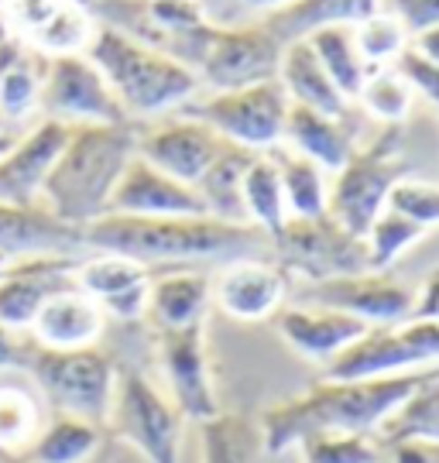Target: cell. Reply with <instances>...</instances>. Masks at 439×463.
<instances>
[{"instance_id":"6da1fadb","label":"cell","mask_w":439,"mask_h":463,"mask_svg":"<svg viewBox=\"0 0 439 463\" xmlns=\"http://www.w3.org/2000/svg\"><path fill=\"white\" fill-rule=\"evenodd\" d=\"M433 371L398 374L375 381H329L312 384L306 395H295L264 409L258 422L261 453H289L316 432H371L381 430Z\"/></svg>"},{"instance_id":"7a4b0ae2","label":"cell","mask_w":439,"mask_h":463,"mask_svg":"<svg viewBox=\"0 0 439 463\" xmlns=\"http://www.w3.org/2000/svg\"><path fill=\"white\" fill-rule=\"evenodd\" d=\"M82 244L100 254H120L138 265H186L210 258H251L272 248V237L251 223H224L213 216H117L107 213L82 227Z\"/></svg>"},{"instance_id":"3957f363","label":"cell","mask_w":439,"mask_h":463,"mask_svg":"<svg viewBox=\"0 0 439 463\" xmlns=\"http://www.w3.org/2000/svg\"><path fill=\"white\" fill-rule=\"evenodd\" d=\"M138 155V128L134 124H93L72 128L62 155L55 158L42 206L69 227H90L107 216L117 183Z\"/></svg>"},{"instance_id":"277c9868","label":"cell","mask_w":439,"mask_h":463,"mask_svg":"<svg viewBox=\"0 0 439 463\" xmlns=\"http://www.w3.org/2000/svg\"><path fill=\"white\" fill-rule=\"evenodd\" d=\"M86 59L100 69V76L114 90L117 103L130 117H155L189 103L199 90L196 72L168 59L162 52L148 49L110 24L90 34Z\"/></svg>"},{"instance_id":"5b68a950","label":"cell","mask_w":439,"mask_h":463,"mask_svg":"<svg viewBox=\"0 0 439 463\" xmlns=\"http://www.w3.org/2000/svg\"><path fill=\"white\" fill-rule=\"evenodd\" d=\"M42 388V395L52 402L59 415H72L93 426H107L110 402L117 388V367L107 354L93 350H45V347H21V361Z\"/></svg>"},{"instance_id":"8992f818","label":"cell","mask_w":439,"mask_h":463,"mask_svg":"<svg viewBox=\"0 0 439 463\" xmlns=\"http://www.w3.org/2000/svg\"><path fill=\"white\" fill-rule=\"evenodd\" d=\"M406 179V158L398 145V131L381 134L367 148H358L350 162L337 172L326 196V216L364 241L377 216L385 213L391 185Z\"/></svg>"},{"instance_id":"52a82bcc","label":"cell","mask_w":439,"mask_h":463,"mask_svg":"<svg viewBox=\"0 0 439 463\" xmlns=\"http://www.w3.org/2000/svg\"><path fill=\"white\" fill-rule=\"evenodd\" d=\"M439 361V323L408 316L402 323L371 326L358 344L343 350L333 364H326L329 381H375L419 374Z\"/></svg>"},{"instance_id":"ba28073f","label":"cell","mask_w":439,"mask_h":463,"mask_svg":"<svg viewBox=\"0 0 439 463\" xmlns=\"http://www.w3.org/2000/svg\"><path fill=\"white\" fill-rule=\"evenodd\" d=\"M182 114L203 120L206 128L220 134L230 145L264 155L268 148L282 145L285 117H289V97L278 80L244 90H224L203 99L182 103Z\"/></svg>"},{"instance_id":"9c48e42d","label":"cell","mask_w":439,"mask_h":463,"mask_svg":"<svg viewBox=\"0 0 439 463\" xmlns=\"http://www.w3.org/2000/svg\"><path fill=\"white\" fill-rule=\"evenodd\" d=\"M182 412L172 398L134 371L117 374L114 402L107 426L134 447L148 463H179L182 453Z\"/></svg>"},{"instance_id":"30bf717a","label":"cell","mask_w":439,"mask_h":463,"mask_svg":"<svg viewBox=\"0 0 439 463\" xmlns=\"http://www.w3.org/2000/svg\"><path fill=\"white\" fill-rule=\"evenodd\" d=\"M282 271L302 275L310 281L340 279V275H360L371 271L367 265V248L364 241L337 227L329 216H312V220H285V227L272 241Z\"/></svg>"},{"instance_id":"8fae6325","label":"cell","mask_w":439,"mask_h":463,"mask_svg":"<svg viewBox=\"0 0 439 463\" xmlns=\"http://www.w3.org/2000/svg\"><path fill=\"white\" fill-rule=\"evenodd\" d=\"M38 107L45 120H59L65 128H93V124H134L117 103L114 90L100 76V69L86 55H52L42 80Z\"/></svg>"},{"instance_id":"7c38bea8","label":"cell","mask_w":439,"mask_h":463,"mask_svg":"<svg viewBox=\"0 0 439 463\" xmlns=\"http://www.w3.org/2000/svg\"><path fill=\"white\" fill-rule=\"evenodd\" d=\"M278 62H282V45L261 21L230 24V28H213L210 45L196 66V80L210 86L213 93L244 90L278 80Z\"/></svg>"},{"instance_id":"4fadbf2b","label":"cell","mask_w":439,"mask_h":463,"mask_svg":"<svg viewBox=\"0 0 439 463\" xmlns=\"http://www.w3.org/2000/svg\"><path fill=\"white\" fill-rule=\"evenodd\" d=\"M158 364H162V378L168 384V398L182 412V419L206 422L216 412H224L220 398H216V384H213L203 326L158 330Z\"/></svg>"},{"instance_id":"5bb4252c","label":"cell","mask_w":439,"mask_h":463,"mask_svg":"<svg viewBox=\"0 0 439 463\" xmlns=\"http://www.w3.org/2000/svg\"><path fill=\"white\" fill-rule=\"evenodd\" d=\"M306 306L337 309L367 323V326H388L412 316L415 296L402 281L388 279L381 271H360V275H340V279L310 281L302 288Z\"/></svg>"},{"instance_id":"9a60e30c","label":"cell","mask_w":439,"mask_h":463,"mask_svg":"<svg viewBox=\"0 0 439 463\" xmlns=\"http://www.w3.org/2000/svg\"><path fill=\"white\" fill-rule=\"evenodd\" d=\"M224 148L227 141L220 134L186 114L138 131V158H145L148 165L162 168L165 175L186 185L199 183L203 172L216 162V155Z\"/></svg>"},{"instance_id":"2e32d148","label":"cell","mask_w":439,"mask_h":463,"mask_svg":"<svg viewBox=\"0 0 439 463\" xmlns=\"http://www.w3.org/2000/svg\"><path fill=\"white\" fill-rule=\"evenodd\" d=\"M76 265L80 261L72 254H42V258L11 261L0 279V326L7 333L28 330L45 298L76 288Z\"/></svg>"},{"instance_id":"e0dca14e","label":"cell","mask_w":439,"mask_h":463,"mask_svg":"<svg viewBox=\"0 0 439 463\" xmlns=\"http://www.w3.org/2000/svg\"><path fill=\"white\" fill-rule=\"evenodd\" d=\"M289 281L278 265L258 258H237L216 271L210 281V302L237 323H261L285 306Z\"/></svg>"},{"instance_id":"ac0fdd59","label":"cell","mask_w":439,"mask_h":463,"mask_svg":"<svg viewBox=\"0 0 439 463\" xmlns=\"http://www.w3.org/2000/svg\"><path fill=\"white\" fill-rule=\"evenodd\" d=\"M69 131L59 120H42L34 131L0 155V203L7 206H42V189L55 158L62 155Z\"/></svg>"},{"instance_id":"d6986e66","label":"cell","mask_w":439,"mask_h":463,"mask_svg":"<svg viewBox=\"0 0 439 463\" xmlns=\"http://www.w3.org/2000/svg\"><path fill=\"white\" fill-rule=\"evenodd\" d=\"M278 336L312 364H333L350 344L371 330L354 316L323 309V306H282L275 313Z\"/></svg>"},{"instance_id":"ffe728a7","label":"cell","mask_w":439,"mask_h":463,"mask_svg":"<svg viewBox=\"0 0 439 463\" xmlns=\"http://www.w3.org/2000/svg\"><path fill=\"white\" fill-rule=\"evenodd\" d=\"M117 216H206L203 199L193 185L179 183L172 175H165L162 168L148 165L145 158H130L124 168L120 183H117L114 196H110V210Z\"/></svg>"},{"instance_id":"44dd1931","label":"cell","mask_w":439,"mask_h":463,"mask_svg":"<svg viewBox=\"0 0 439 463\" xmlns=\"http://www.w3.org/2000/svg\"><path fill=\"white\" fill-rule=\"evenodd\" d=\"M76 285L97 302L103 316H114L120 323H134L148 316V275L145 265L120 258V254H97L76 265Z\"/></svg>"},{"instance_id":"7402d4cb","label":"cell","mask_w":439,"mask_h":463,"mask_svg":"<svg viewBox=\"0 0 439 463\" xmlns=\"http://www.w3.org/2000/svg\"><path fill=\"white\" fill-rule=\"evenodd\" d=\"M103 326H107L103 309L76 285V288H65V292L45 298V306L34 313L28 333H32L34 347L93 350L103 336Z\"/></svg>"},{"instance_id":"603a6c76","label":"cell","mask_w":439,"mask_h":463,"mask_svg":"<svg viewBox=\"0 0 439 463\" xmlns=\"http://www.w3.org/2000/svg\"><path fill=\"white\" fill-rule=\"evenodd\" d=\"M82 244V231L69 227L45 210V206H7L0 203V254L21 261V258H42V254H72Z\"/></svg>"},{"instance_id":"cb8c5ba5","label":"cell","mask_w":439,"mask_h":463,"mask_svg":"<svg viewBox=\"0 0 439 463\" xmlns=\"http://www.w3.org/2000/svg\"><path fill=\"white\" fill-rule=\"evenodd\" d=\"M282 141L295 155L316 162L323 172H340L350 162V155L358 151L354 131L347 128V117H329V114H320V110L295 107V103H289Z\"/></svg>"},{"instance_id":"d4e9b609","label":"cell","mask_w":439,"mask_h":463,"mask_svg":"<svg viewBox=\"0 0 439 463\" xmlns=\"http://www.w3.org/2000/svg\"><path fill=\"white\" fill-rule=\"evenodd\" d=\"M278 83L285 90L289 103L295 107H306V110H320L329 117H347V103L337 83L329 80V72L323 69V62L316 59L312 45L292 42L282 49V62H278Z\"/></svg>"},{"instance_id":"484cf974","label":"cell","mask_w":439,"mask_h":463,"mask_svg":"<svg viewBox=\"0 0 439 463\" xmlns=\"http://www.w3.org/2000/svg\"><path fill=\"white\" fill-rule=\"evenodd\" d=\"M371 14H377V0H292L264 14V28L275 34L278 45H292L310 38L326 24H360Z\"/></svg>"},{"instance_id":"4316f807","label":"cell","mask_w":439,"mask_h":463,"mask_svg":"<svg viewBox=\"0 0 439 463\" xmlns=\"http://www.w3.org/2000/svg\"><path fill=\"white\" fill-rule=\"evenodd\" d=\"M210 309V279L199 271H172L148 285V316L158 330L203 326Z\"/></svg>"},{"instance_id":"83f0119b","label":"cell","mask_w":439,"mask_h":463,"mask_svg":"<svg viewBox=\"0 0 439 463\" xmlns=\"http://www.w3.org/2000/svg\"><path fill=\"white\" fill-rule=\"evenodd\" d=\"M258 151H247L241 145H230L216 155L203 179L193 185L199 199H203V210L213 220H224V223H247L244 213V172L254 162Z\"/></svg>"},{"instance_id":"f1b7e54d","label":"cell","mask_w":439,"mask_h":463,"mask_svg":"<svg viewBox=\"0 0 439 463\" xmlns=\"http://www.w3.org/2000/svg\"><path fill=\"white\" fill-rule=\"evenodd\" d=\"M45 66H49V59L21 45L17 38L0 42V117H4V124L21 120L38 107Z\"/></svg>"},{"instance_id":"f546056e","label":"cell","mask_w":439,"mask_h":463,"mask_svg":"<svg viewBox=\"0 0 439 463\" xmlns=\"http://www.w3.org/2000/svg\"><path fill=\"white\" fill-rule=\"evenodd\" d=\"M268 158L275 162L278 179H282V193H285V210L292 220H312V216L326 213V196H329V185H326V172L316 162L295 155L285 145L268 148Z\"/></svg>"},{"instance_id":"4dcf8cb0","label":"cell","mask_w":439,"mask_h":463,"mask_svg":"<svg viewBox=\"0 0 439 463\" xmlns=\"http://www.w3.org/2000/svg\"><path fill=\"white\" fill-rule=\"evenodd\" d=\"M306 42L312 45L316 59L323 62V69L329 72V80L337 83V90H340L343 97L358 99L371 66L364 62V55L358 49L354 24H326L320 32H312Z\"/></svg>"},{"instance_id":"1f68e13d","label":"cell","mask_w":439,"mask_h":463,"mask_svg":"<svg viewBox=\"0 0 439 463\" xmlns=\"http://www.w3.org/2000/svg\"><path fill=\"white\" fill-rule=\"evenodd\" d=\"M375 436L381 447L398 443V439L439 443V371H433V374L381 422V430H377Z\"/></svg>"},{"instance_id":"d6a6232c","label":"cell","mask_w":439,"mask_h":463,"mask_svg":"<svg viewBox=\"0 0 439 463\" xmlns=\"http://www.w3.org/2000/svg\"><path fill=\"white\" fill-rule=\"evenodd\" d=\"M42 430L45 419L38 398L24 384H0V457L24 460Z\"/></svg>"},{"instance_id":"836d02e7","label":"cell","mask_w":439,"mask_h":463,"mask_svg":"<svg viewBox=\"0 0 439 463\" xmlns=\"http://www.w3.org/2000/svg\"><path fill=\"white\" fill-rule=\"evenodd\" d=\"M244 213L247 223L264 231L272 241H275L278 231L289 220L282 179H278V168L268 155H254V162L244 172Z\"/></svg>"},{"instance_id":"e575fe53","label":"cell","mask_w":439,"mask_h":463,"mask_svg":"<svg viewBox=\"0 0 439 463\" xmlns=\"http://www.w3.org/2000/svg\"><path fill=\"white\" fill-rule=\"evenodd\" d=\"M100 449V426L82 422L72 415L52 419L45 430L38 432L34 447L24 453L28 463H86Z\"/></svg>"},{"instance_id":"d590c367","label":"cell","mask_w":439,"mask_h":463,"mask_svg":"<svg viewBox=\"0 0 439 463\" xmlns=\"http://www.w3.org/2000/svg\"><path fill=\"white\" fill-rule=\"evenodd\" d=\"M203 436V463H258L261 432L244 415L216 412L213 419L199 422Z\"/></svg>"},{"instance_id":"8d00e7d4","label":"cell","mask_w":439,"mask_h":463,"mask_svg":"<svg viewBox=\"0 0 439 463\" xmlns=\"http://www.w3.org/2000/svg\"><path fill=\"white\" fill-rule=\"evenodd\" d=\"M306 463H381V443L371 432H316L299 443Z\"/></svg>"},{"instance_id":"74e56055","label":"cell","mask_w":439,"mask_h":463,"mask_svg":"<svg viewBox=\"0 0 439 463\" xmlns=\"http://www.w3.org/2000/svg\"><path fill=\"white\" fill-rule=\"evenodd\" d=\"M423 233H425L423 227H415L412 220L385 210V213L371 223V231L364 233V248H367V265H371V271L391 268L406 254V248H412Z\"/></svg>"},{"instance_id":"f35d334b","label":"cell","mask_w":439,"mask_h":463,"mask_svg":"<svg viewBox=\"0 0 439 463\" xmlns=\"http://www.w3.org/2000/svg\"><path fill=\"white\" fill-rule=\"evenodd\" d=\"M358 99L371 117L385 120V124H398L408 114V107H412V90H408V83L398 72H385L377 66L367 72Z\"/></svg>"},{"instance_id":"ab89813d","label":"cell","mask_w":439,"mask_h":463,"mask_svg":"<svg viewBox=\"0 0 439 463\" xmlns=\"http://www.w3.org/2000/svg\"><path fill=\"white\" fill-rule=\"evenodd\" d=\"M385 210L406 216L415 227L429 231L439 223V185L423 183V179H398L391 185Z\"/></svg>"},{"instance_id":"60d3db41","label":"cell","mask_w":439,"mask_h":463,"mask_svg":"<svg viewBox=\"0 0 439 463\" xmlns=\"http://www.w3.org/2000/svg\"><path fill=\"white\" fill-rule=\"evenodd\" d=\"M354 34H358L360 55L371 69H377V62H385V59H398V52L406 49L402 24L388 14H371L354 28Z\"/></svg>"},{"instance_id":"b9f144b4","label":"cell","mask_w":439,"mask_h":463,"mask_svg":"<svg viewBox=\"0 0 439 463\" xmlns=\"http://www.w3.org/2000/svg\"><path fill=\"white\" fill-rule=\"evenodd\" d=\"M395 62H398L395 72L406 80L408 90H419L433 107H439V66L425 62L423 55H415L412 49L398 52V59H395Z\"/></svg>"},{"instance_id":"7bdbcfd3","label":"cell","mask_w":439,"mask_h":463,"mask_svg":"<svg viewBox=\"0 0 439 463\" xmlns=\"http://www.w3.org/2000/svg\"><path fill=\"white\" fill-rule=\"evenodd\" d=\"M377 4L388 7L385 14L395 17L402 24V32L419 34L439 24V0H377Z\"/></svg>"},{"instance_id":"ee69618b","label":"cell","mask_w":439,"mask_h":463,"mask_svg":"<svg viewBox=\"0 0 439 463\" xmlns=\"http://www.w3.org/2000/svg\"><path fill=\"white\" fill-rule=\"evenodd\" d=\"M388 463H439V443H425V439H398L381 447Z\"/></svg>"},{"instance_id":"f6af8a7d","label":"cell","mask_w":439,"mask_h":463,"mask_svg":"<svg viewBox=\"0 0 439 463\" xmlns=\"http://www.w3.org/2000/svg\"><path fill=\"white\" fill-rule=\"evenodd\" d=\"M412 316L415 319H436L439 323V268L425 279L423 296L415 298V306H412Z\"/></svg>"},{"instance_id":"bcb514c9","label":"cell","mask_w":439,"mask_h":463,"mask_svg":"<svg viewBox=\"0 0 439 463\" xmlns=\"http://www.w3.org/2000/svg\"><path fill=\"white\" fill-rule=\"evenodd\" d=\"M412 52H415V55H423L425 62L439 66V24H436V28H425V32L415 34Z\"/></svg>"},{"instance_id":"7dc6e473","label":"cell","mask_w":439,"mask_h":463,"mask_svg":"<svg viewBox=\"0 0 439 463\" xmlns=\"http://www.w3.org/2000/svg\"><path fill=\"white\" fill-rule=\"evenodd\" d=\"M21 361V344H17L14 333H7L0 326V371L4 367H14Z\"/></svg>"},{"instance_id":"c3c4849f","label":"cell","mask_w":439,"mask_h":463,"mask_svg":"<svg viewBox=\"0 0 439 463\" xmlns=\"http://www.w3.org/2000/svg\"><path fill=\"white\" fill-rule=\"evenodd\" d=\"M244 7H254V11H278V7H285V4H292V0H241Z\"/></svg>"},{"instance_id":"681fc988","label":"cell","mask_w":439,"mask_h":463,"mask_svg":"<svg viewBox=\"0 0 439 463\" xmlns=\"http://www.w3.org/2000/svg\"><path fill=\"white\" fill-rule=\"evenodd\" d=\"M11 145H14V137H11V134H0V155L11 148Z\"/></svg>"},{"instance_id":"f907efd6","label":"cell","mask_w":439,"mask_h":463,"mask_svg":"<svg viewBox=\"0 0 439 463\" xmlns=\"http://www.w3.org/2000/svg\"><path fill=\"white\" fill-rule=\"evenodd\" d=\"M7 268H11V258H4V254H0V279H4V271H7Z\"/></svg>"},{"instance_id":"816d5d0a","label":"cell","mask_w":439,"mask_h":463,"mask_svg":"<svg viewBox=\"0 0 439 463\" xmlns=\"http://www.w3.org/2000/svg\"><path fill=\"white\" fill-rule=\"evenodd\" d=\"M4 38H7V28H4V21H0V42H4Z\"/></svg>"},{"instance_id":"f5cc1de1","label":"cell","mask_w":439,"mask_h":463,"mask_svg":"<svg viewBox=\"0 0 439 463\" xmlns=\"http://www.w3.org/2000/svg\"><path fill=\"white\" fill-rule=\"evenodd\" d=\"M0 134H7V131H4V117H0Z\"/></svg>"},{"instance_id":"db71d44e","label":"cell","mask_w":439,"mask_h":463,"mask_svg":"<svg viewBox=\"0 0 439 463\" xmlns=\"http://www.w3.org/2000/svg\"><path fill=\"white\" fill-rule=\"evenodd\" d=\"M0 463H14V460H4V457H0Z\"/></svg>"}]
</instances>
